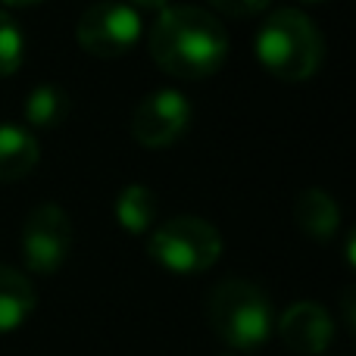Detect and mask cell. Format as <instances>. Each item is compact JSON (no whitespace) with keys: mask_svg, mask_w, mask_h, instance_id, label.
<instances>
[{"mask_svg":"<svg viewBox=\"0 0 356 356\" xmlns=\"http://www.w3.org/2000/svg\"><path fill=\"white\" fill-rule=\"evenodd\" d=\"M150 56L172 79H209L228 56V31L213 10L191 3L163 6L150 29Z\"/></svg>","mask_w":356,"mask_h":356,"instance_id":"obj_1","label":"cell"},{"mask_svg":"<svg viewBox=\"0 0 356 356\" xmlns=\"http://www.w3.org/2000/svg\"><path fill=\"white\" fill-rule=\"evenodd\" d=\"M253 50L269 75L282 81H307L319 72L325 41L307 13L284 6L259 25Z\"/></svg>","mask_w":356,"mask_h":356,"instance_id":"obj_2","label":"cell"},{"mask_svg":"<svg viewBox=\"0 0 356 356\" xmlns=\"http://www.w3.org/2000/svg\"><path fill=\"white\" fill-rule=\"evenodd\" d=\"M207 322L222 344L241 353L263 347L275 328L266 291L244 278H225L209 291Z\"/></svg>","mask_w":356,"mask_h":356,"instance_id":"obj_3","label":"cell"},{"mask_svg":"<svg viewBox=\"0 0 356 356\" xmlns=\"http://www.w3.org/2000/svg\"><path fill=\"white\" fill-rule=\"evenodd\" d=\"M147 253L156 266L175 275H200L213 269L222 257V234L213 222L200 216H178L154 228Z\"/></svg>","mask_w":356,"mask_h":356,"instance_id":"obj_4","label":"cell"},{"mask_svg":"<svg viewBox=\"0 0 356 356\" xmlns=\"http://www.w3.org/2000/svg\"><path fill=\"white\" fill-rule=\"evenodd\" d=\"M141 38V16L122 0H94L75 25L81 50L100 60L125 56Z\"/></svg>","mask_w":356,"mask_h":356,"instance_id":"obj_5","label":"cell"},{"mask_svg":"<svg viewBox=\"0 0 356 356\" xmlns=\"http://www.w3.org/2000/svg\"><path fill=\"white\" fill-rule=\"evenodd\" d=\"M72 219L60 203H41L25 216L22 259L35 275H54L72 253Z\"/></svg>","mask_w":356,"mask_h":356,"instance_id":"obj_6","label":"cell"},{"mask_svg":"<svg viewBox=\"0 0 356 356\" xmlns=\"http://www.w3.org/2000/svg\"><path fill=\"white\" fill-rule=\"evenodd\" d=\"M188 125H191V104L181 91H172V88L147 94L131 113V138L141 147L150 150L172 147L178 138L188 131Z\"/></svg>","mask_w":356,"mask_h":356,"instance_id":"obj_7","label":"cell"},{"mask_svg":"<svg viewBox=\"0 0 356 356\" xmlns=\"http://www.w3.org/2000/svg\"><path fill=\"white\" fill-rule=\"evenodd\" d=\"M278 334L284 347L300 356H319L334 341V319L316 300H297L278 319Z\"/></svg>","mask_w":356,"mask_h":356,"instance_id":"obj_8","label":"cell"},{"mask_svg":"<svg viewBox=\"0 0 356 356\" xmlns=\"http://www.w3.org/2000/svg\"><path fill=\"white\" fill-rule=\"evenodd\" d=\"M294 222L303 234L316 241H332L341 228V209L332 194L319 188H307L294 200Z\"/></svg>","mask_w":356,"mask_h":356,"instance_id":"obj_9","label":"cell"},{"mask_svg":"<svg viewBox=\"0 0 356 356\" xmlns=\"http://www.w3.org/2000/svg\"><path fill=\"white\" fill-rule=\"evenodd\" d=\"M35 284L25 278V272L13 269V266H0V334H10L25 325L31 313H35Z\"/></svg>","mask_w":356,"mask_h":356,"instance_id":"obj_10","label":"cell"},{"mask_svg":"<svg viewBox=\"0 0 356 356\" xmlns=\"http://www.w3.org/2000/svg\"><path fill=\"white\" fill-rule=\"evenodd\" d=\"M38 138L25 125L0 122V181H19L38 166Z\"/></svg>","mask_w":356,"mask_h":356,"instance_id":"obj_11","label":"cell"},{"mask_svg":"<svg viewBox=\"0 0 356 356\" xmlns=\"http://www.w3.org/2000/svg\"><path fill=\"white\" fill-rule=\"evenodd\" d=\"M69 110H72V100H69L66 88L60 85H38L25 97V122L31 129H41V131L60 129L66 122Z\"/></svg>","mask_w":356,"mask_h":356,"instance_id":"obj_12","label":"cell"},{"mask_svg":"<svg viewBox=\"0 0 356 356\" xmlns=\"http://www.w3.org/2000/svg\"><path fill=\"white\" fill-rule=\"evenodd\" d=\"M156 213H160V200L150 188L144 184H129L119 191L116 197V219L122 225V232L129 234H144L154 228Z\"/></svg>","mask_w":356,"mask_h":356,"instance_id":"obj_13","label":"cell"},{"mask_svg":"<svg viewBox=\"0 0 356 356\" xmlns=\"http://www.w3.org/2000/svg\"><path fill=\"white\" fill-rule=\"evenodd\" d=\"M25 60V35L6 10H0V79L19 72Z\"/></svg>","mask_w":356,"mask_h":356,"instance_id":"obj_14","label":"cell"},{"mask_svg":"<svg viewBox=\"0 0 356 356\" xmlns=\"http://www.w3.org/2000/svg\"><path fill=\"white\" fill-rule=\"evenodd\" d=\"M216 13L222 16H232V19H250L257 13H263L272 0H207Z\"/></svg>","mask_w":356,"mask_h":356,"instance_id":"obj_15","label":"cell"},{"mask_svg":"<svg viewBox=\"0 0 356 356\" xmlns=\"http://www.w3.org/2000/svg\"><path fill=\"white\" fill-rule=\"evenodd\" d=\"M129 3H138L144 10H163V6H169V0H129Z\"/></svg>","mask_w":356,"mask_h":356,"instance_id":"obj_16","label":"cell"},{"mask_svg":"<svg viewBox=\"0 0 356 356\" xmlns=\"http://www.w3.org/2000/svg\"><path fill=\"white\" fill-rule=\"evenodd\" d=\"M0 3H6V6H35V3H41V0H0Z\"/></svg>","mask_w":356,"mask_h":356,"instance_id":"obj_17","label":"cell"},{"mask_svg":"<svg viewBox=\"0 0 356 356\" xmlns=\"http://www.w3.org/2000/svg\"><path fill=\"white\" fill-rule=\"evenodd\" d=\"M303 3H325V0H303Z\"/></svg>","mask_w":356,"mask_h":356,"instance_id":"obj_18","label":"cell"},{"mask_svg":"<svg viewBox=\"0 0 356 356\" xmlns=\"http://www.w3.org/2000/svg\"><path fill=\"white\" fill-rule=\"evenodd\" d=\"M225 356H232V353H225Z\"/></svg>","mask_w":356,"mask_h":356,"instance_id":"obj_19","label":"cell"}]
</instances>
